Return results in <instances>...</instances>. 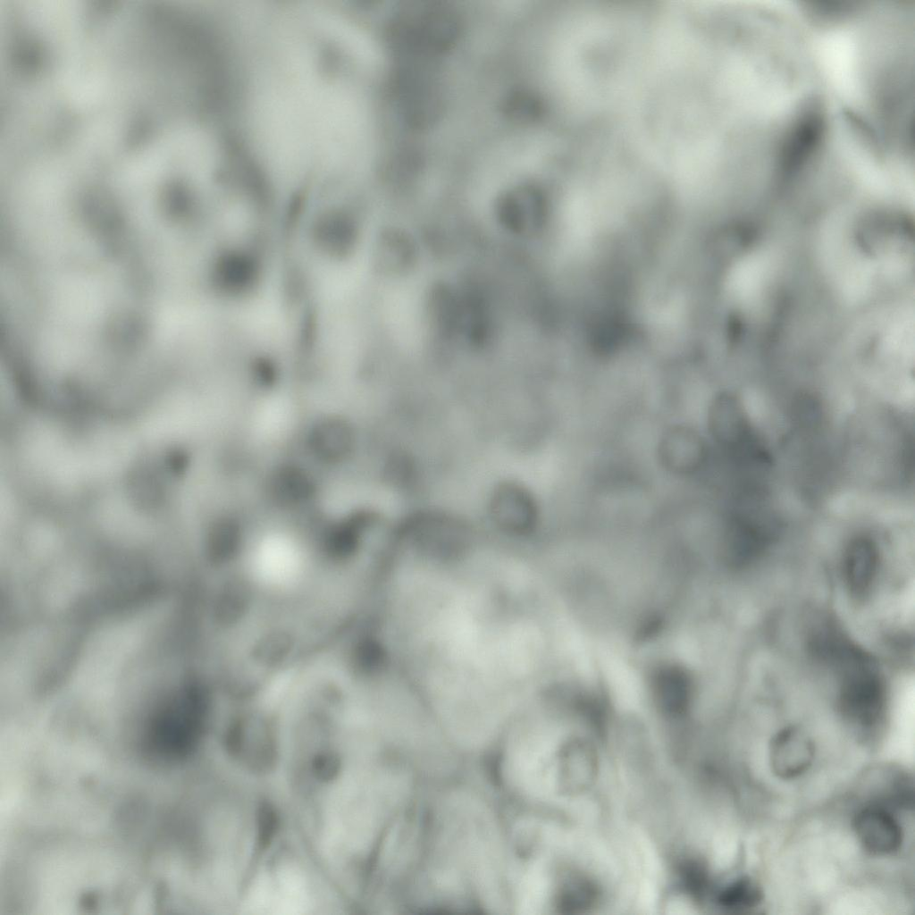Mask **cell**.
Masks as SVG:
<instances>
[{
	"label": "cell",
	"instance_id": "obj_1",
	"mask_svg": "<svg viewBox=\"0 0 915 915\" xmlns=\"http://www.w3.org/2000/svg\"><path fill=\"white\" fill-rule=\"evenodd\" d=\"M835 667L841 675L839 705L844 717L861 727L875 726L884 714L886 697L875 661L859 649Z\"/></svg>",
	"mask_w": 915,
	"mask_h": 915
},
{
	"label": "cell",
	"instance_id": "obj_2",
	"mask_svg": "<svg viewBox=\"0 0 915 915\" xmlns=\"http://www.w3.org/2000/svg\"><path fill=\"white\" fill-rule=\"evenodd\" d=\"M357 434L352 424L340 415H326L318 418L307 433V446L311 455L326 465H339L353 455Z\"/></svg>",
	"mask_w": 915,
	"mask_h": 915
},
{
	"label": "cell",
	"instance_id": "obj_3",
	"mask_svg": "<svg viewBox=\"0 0 915 915\" xmlns=\"http://www.w3.org/2000/svg\"><path fill=\"white\" fill-rule=\"evenodd\" d=\"M852 826L860 845L872 855L893 854L902 844L903 833L899 821L880 805L860 809L854 816Z\"/></svg>",
	"mask_w": 915,
	"mask_h": 915
},
{
	"label": "cell",
	"instance_id": "obj_4",
	"mask_svg": "<svg viewBox=\"0 0 915 915\" xmlns=\"http://www.w3.org/2000/svg\"><path fill=\"white\" fill-rule=\"evenodd\" d=\"M264 491L266 499L274 507L295 509L313 499L316 493V483L304 467L293 463H283L268 473Z\"/></svg>",
	"mask_w": 915,
	"mask_h": 915
},
{
	"label": "cell",
	"instance_id": "obj_5",
	"mask_svg": "<svg viewBox=\"0 0 915 915\" xmlns=\"http://www.w3.org/2000/svg\"><path fill=\"white\" fill-rule=\"evenodd\" d=\"M491 518L499 527L510 532L532 530L538 518V508L531 493L515 483L498 486L491 498Z\"/></svg>",
	"mask_w": 915,
	"mask_h": 915
},
{
	"label": "cell",
	"instance_id": "obj_6",
	"mask_svg": "<svg viewBox=\"0 0 915 915\" xmlns=\"http://www.w3.org/2000/svg\"><path fill=\"white\" fill-rule=\"evenodd\" d=\"M766 518L735 516L725 534V553L730 563L742 566L760 554L769 543L772 523Z\"/></svg>",
	"mask_w": 915,
	"mask_h": 915
},
{
	"label": "cell",
	"instance_id": "obj_7",
	"mask_svg": "<svg viewBox=\"0 0 915 915\" xmlns=\"http://www.w3.org/2000/svg\"><path fill=\"white\" fill-rule=\"evenodd\" d=\"M814 757L813 743L793 727L781 730L770 743L771 769L782 779H793L802 776L810 768Z\"/></svg>",
	"mask_w": 915,
	"mask_h": 915
},
{
	"label": "cell",
	"instance_id": "obj_8",
	"mask_svg": "<svg viewBox=\"0 0 915 915\" xmlns=\"http://www.w3.org/2000/svg\"><path fill=\"white\" fill-rule=\"evenodd\" d=\"M659 456L663 466L677 474L697 471L705 458V446L701 436L685 426H674L662 436Z\"/></svg>",
	"mask_w": 915,
	"mask_h": 915
},
{
	"label": "cell",
	"instance_id": "obj_9",
	"mask_svg": "<svg viewBox=\"0 0 915 915\" xmlns=\"http://www.w3.org/2000/svg\"><path fill=\"white\" fill-rule=\"evenodd\" d=\"M709 424L716 441L730 451L752 436L741 405L729 394H721L713 400Z\"/></svg>",
	"mask_w": 915,
	"mask_h": 915
},
{
	"label": "cell",
	"instance_id": "obj_10",
	"mask_svg": "<svg viewBox=\"0 0 915 915\" xmlns=\"http://www.w3.org/2000/svg\"><path fill=\"white\" fill-rule=\"evenodd\" d=\"M878 567V551L869 538L858 537L848 545L844 555V575L848 589L863 597L871 588Z\"/></svg>",
	"mask_w": 915,
	"mask_h": 915
},
{
	"label": "cell",
	"instance_id": "obj_11",
	"mask_svg": "<svg viewBox=\"0 0 915 915\" xmlns=\"http://www.w3.org/2000/svg\"><path fill=\"white\" fill-rule=\"evenodd\" d=\"M257 276L256 262L245 253H224L215 265V284L226 295H240L249 290Z\"/></svg>",
	"mask_w": 915,
	"mask_h": 915
},
{
	"label": "cell",
	"instance_id": "obj_12",
	"mask_svg": "<svg viewBox=\"0 0 915 915\" xmlns=\"http://www.w3.org/2000/svg\"><path fill=\"white\" fill-rule=\"evenodd\" d=\"M315 238L324 252L336 256L347 255L357 239L355 222L342 212L323 214L315 225Z\"/></svg>",
	"mask_w": 915,
	"mask_h": 915
},
{
	"label": "cell",
	"instance_id": "obj_13",
	"mask_svg": "<svg viewBox=\"0 0 915 915\" xmlns=\"http://www.w3.org/2000/svg\"><path fill=\"white\" fill-rule=\"evenodd\" d=\"M655 694L661 707L670 713H681L688 706L690 679L681 667L669 666L661 668L654 679Z\"/></svg>",
	"mask_w": 915,
	"mask_h": 915
},
{
	"label": "cell",
	"instance_id": "obj_14",
	"mask_svg": "<svg viewBox=\"0 0 915 915\" xmlns=\"http://www.w3.org/2000/svg\"><path fill=\"white\" fill-rule=\"evenodd\" d=\"M377 256L380 267L390 272H399L411 263L413 246L405 235L391 231L380 241Z\"/></svg>",
	"mask_w": 915,
	"mask_h": 915
},
{
	"label": "cell",
	"instance_id": "obj_15",
	"mask_svg": "<svg viewBox=\"0 0 915 915\" xmlns=\"http://www.w3.org/2000/svg\"><path fill=\"white\" fill-rule=\"evenodd\" d=\"M763 899V893L758 883L750 877H741L727 885L718 895L721 906L743 911L757 907Z\"/></svg>",
	"mask_w": 915,
	"mask_h": 915
},
{
	"label": "cell",
	"instance_id": "obj_16",
	"mask_svg": "<svg viewBox=\"0 0 915 915\" xmlns=\"http://www.w3.org/2000/svg\"><path fill=\"white\" fill-rule=\"evenodd\" d=\"M278 815L269 803H262L257 814V843L260 848L267 847L277 834Z\"/></svg>",
	"mask_w": 915,
	"mask_h": 915
},
{
	"label": "cell",
	"instance_id": "obj_17",
	"mask_svg": "<svg viewBox=\"0 0 915 915\" xmlns=\"http://www.w3.org/2000/svg\"><path fill=\"white\" fill-rule=\"evenodd\" d=\"M340 761L339 757L332 752L318 754L313 761V770L317 778L323 780L333 779L340 771Z\"/></svg>",
	"mask_w": 915,
	"mask_h": 915
}]
</instances>
